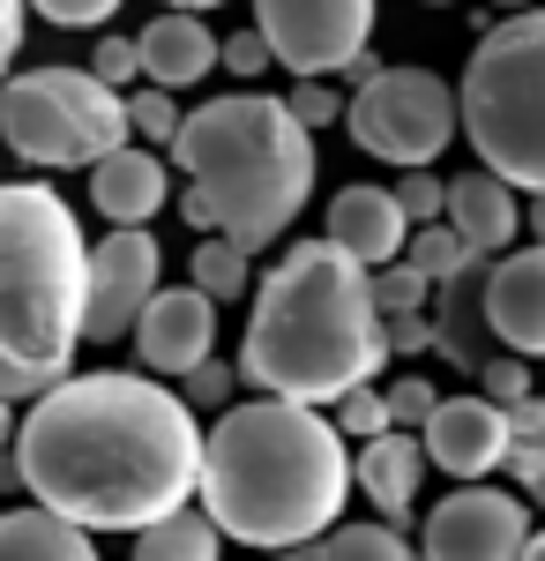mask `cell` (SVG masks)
<instances>
[{
    "instance_id": "obj_17",
    "label": "cell",
    "mask_w": 545,
    "mask_h": 561,
    "mask_svg": "<svg viewBox=\"0 0 545 561\" xmlns=\"http://www.w3.org/2000/svg\"><path fill=\"white\" fill-rule=\"evenodd\" d=\"M329 240H344L367 270H381V262L404 255V240H411V210H404L396 187H344V195L329 203Z\"/></svg>"
},
{
    "instance_id": "obj_39",
    "label": "cell",
    "mask_w": 545,
    "mask_h": 561,
    "mask_svg": "<svg viewBox=\"0 0 545 561\" xmlns=\"http://www.w3.org/2000/svg\"><path fill=\"white\" fill-rule=\"evenodd\" d=\"M508 472H515V486L545 510V442H515V449H508Z\"/></svg>"
},
{
    "instance_id": "obj_20",
    "label": "cell",
    "mask_w": 545,
    "mask_h": 561,
    "mask_svg": "<svg viewBox=\"0 0 545 561\" xmlns=\"http://www.w3.org/2000/svg\"><path fill=\"white\" fill-rule=\"evenodd\" d=\"M486 270L494 255H471L463 270L441 277V314H433V352H449L456 367H486Z\"/></svg>"
},
{
    "instance_id": "obj_4",
    "label": "cell",
    "mask_w": 545,
    "mask_h": 561,
    "mask_svg": "<svg viewBox=\"0 0 545 561\" xmlns=\"http://www.w3.org/2000/svg\"><path fill=\"white\" fill-rule=\"evenodd\" d=\"M172 165L217 203V232H232L247 255L277 248L314 195V128L292 98H210L165 142Z\"/></svg>"
},
{
    "instance_id": "obj_34",
    "label": "cell",
    "mask_w": 545,
    "mask_h": 561,
    "mask_svg": "<svg viewBox=\"0 0 545 561\" xmlns=\"http://www.w3.org/2000/svg\"><path fill=\"white\" fill-rule=\"evenodd\" d=\"M45 23H60V31H97V23H113L120 15V0H31Z\"/></svg>"
},
{
    "instance_id": "obj_21",
    "label": "cell",
    "mask_w": 545,
    "mask_h": 561,
    "mask_svg": "<svg viewBox=\"0 0 545 561\" xmlns=\"http://www.w3.org/2000/svg\"><path fill=\"white\" fill-rule=\"evenodd\" d=\"M0 561H97V547L90 524L31 502V510H0Z\"/></svg>"
},
{
    "instance_id": "obj_40",
    "label": "cell",
    "mask_w": 545,
    "mask_h": 561,
    "mask_svg": "<svg viewBox=\"0 0 545 561\" xmlns=\"http://www.w3.org/2000/svg\"><path fill=\"white\" fill-rule=\"evenodd\" d=\"M23 8H31V0H0V83H8V68H15V53H23Z\"/></svg>"
},
{
    "instance_id": "obj_19",
    "label": "cell",
    "mask_w": 545,
    "mask_h": 561,
    "mask_svg": "<svg viewBox=\"0 0 545 561\" xmlns=\"http://www.w3.org/2000/svg\"><path fill=\"white\" fill-rule=\"evenodd\" d=\"M449 225L463 232V248H478V255H508V248H515V232H523L515 180H501L494 165H486V173L449 180Z\"/></svg>"
},
{
    "instance_id": "obj_26",
    "label": "cell",
    "mask_w": 545,
    "mask_h": 561,
    "mask_svg": "<svg viewBox=\"0 0 545 561\" xmlns=\"http://www.w3.org/2000/svg\"><path fill=\"white\" fill-rule=\"evenodd\" d=\"M433 293H441V285H433L426 270H411L404 255L374 270V300H381V314H411V307H426Z\"/></svg>"
},
{
    "instance_id": "obj_24",
    "label": "cell",
    "mask_w": 545,
    "mask_h": 561,
    "mask_svg": "<svg viewBox=\"0 0 545 561\" xmlns=\"http://www.w3.org/2000/svg\"><path fill=\"white\" fill-rule=\"evenodd\" d=\"M187 262H195V285H202L217 307L240 300V293H247V277H254V255L232 240V232H202V248H195Z\"/></svg>"
},
{
    "instance_id": "obj_44",
    "label": "cell",
    "mask_w": 545,
    "mask_h": 561,
    "mask_svg": "<svg viewBox=\"0 0 545 561\" xmlns=\"http://www.w3.org/2000/svg\"><path fill=\"white\" fill-rule=\"evenodd\" d=\"M15 427H23V420H15V404L0 397V449H15Z\"/></svg>"
},
{
    "instance_id": "obj_7",
    "label": "cell",
    "mask_w": 545,
    "mask_h": 561,
    "mask_svg": "<svg viewBox=\"0 0 545 561\" xmlns=\"http://www.w3.org/2000/svg\"><path fill=\"white\" fill-rule=\"evenodd\" d=\"M0 142L38 173H90L105 150L135 142L127 98L97 68H31L0 83Z\"/></svg>"
},
{
    "instance_id": "obj_41",
    "label": "cell",
    "mask_w": 545,
    "mask_h": 561,
    "mask_svg": "<svg viewBox=\"0 0 545 561\" xmlns=\"http://www.w3.org/2000/svg\"><path fill=\"white\" fill-rule=\"evenodd\" d=\"M508 434H515V442H545V397L508 404Z\"/></svg>"
},
{
    "instance_id": "obj_16",
    "label": "cell",
    "mask_w": 545,
    "mask_h": 561,
    "mask_svg": "<svg viewBox=\"0 0 545 561\" xmlns=\"http://www.w3.org/2000/svg\"><path fill=\"white\" fill-rule=\"evenodd\" d=\"M135 45H142V83H165V90L202 83L217 60H224V38H217L195 8H165L158 23H142Z\"/></svg>"
},
{
    "instance_id": "obj_13",
    "label": "cell",
    "mask_w": 545,
    "mask_h": 561,
    "mask_svg": "<svg viewBox=\"0 0 545 561\" xmlns=\"http://www.w3.org/2000/svg\"><path fill=\"white\" fill-rule=\"evenodd\" d=\"M127 337L150 375H195L217 345V300L202 285H158V300L142 307V322Z\"/></svg>"
},
{
    "instance_id": "obj_42",
    "label": "cell",
    "mask_w": 545,
    "mask_h": 561,
    "mask_svg": "<svg viewBox=\"0 0 545 561\" xmlns=\"http://www.w3.org/2000/svg\"><path fill=\"white\" fill-rule=\"evenodd\" d=\"M179 217H187L195 232H217V203L202 195V187H195V180H187V195H179Z\"/></svg>"
},
{
    "instance_id": "obj_30",
    "label": "cell",
    "mask_w": 545,
    "mask_h": 561,
    "mask_svg": "<svg viewBox=\"0 0 545 561\" xmlns=\"http://www.w3.org/2000/svg\"><path fill=\"white\" fill-rule=\"evenodd\" d=\"M53 382H60V367H31V359L0 352V397H8V404H38Z\"/></svg>"
},
{
    "instance_id": "obj_15",
    "label": "cell",
    "mask_w": 545,
    "mask_h": 561,
    "mask_svg": "<svg viewBox=\"0 0 545 561\" xmlns=\"http://www.w3.org/2000/svg\"><path fill=\"white\" fill-rule=\"evenodd\" d=\"M351 479H359V494H367L389 524H411V502H419V479H426L419 427L367 434V442H359V457H351Z\"/></svg>"
},
{
    "instance_id": "obj_29",
    "label": "cell",
    "mask_w": 545,
    "mask_h": 561,
    "mask_svg": "<svg viewBox=\"0 0 545 561\" xmlns=\"http://www.w3.org/2000/svg\"><path fill=\"white\" fill-rule=\"evenodd\" d=\"M396 195H404L411 225H433V217H449V180H433V165H411Z\"/></svg>"
},
{
    "instance_id": "obj_43",
    "label": "cell",
    "mask_w": 545,
    "mask_h": 561,
    "mask_svg": "<svg viewBox=\"0 0 545 561\" xmlns=\"http://www.w3.org/2000/svg\"><path fill=\"white\" fill-rule=\"evenodd\" d=\"M15 486H23V457H15V449H0V494H15Z\"/></svg>"
},
{
    "instance_id": "obj_49",
    "label": "cell",
    "mask_w": 545,
    "mask_h": 561,
    "mask_svg": "<svg viewBox=\"0 0 545 561\" xmlns=\"http://www.w3.org/2000/svg\"><path fill=\"white\" fill-rule=\"evenodd\" d=\"M494 8H508V15H515V8H538V0H494Z\"/></svg>"
},
{
    "instance_id": "obj_27",
    "label": "cell",
    "mask_w": 545,
    "mask_h": 561,
    "mask_svg": "<svg viewBox=\"0 0 545 561\" xmlns=\"http://www.w3.org/2000/svg\"><path fill=\"white\" fill-rule=\"evenodd\" d=\"M329 412H336V427H344V442H367V434L396 427V420H389V397H381L374 382H351V389L329 404Z\"/></svg>"
},
{
    "instance_id": "obj_11",
    "label": "cell",
    "mask_w": 545,
    "mask_h": 561,
    "mask_svg": "<svg viewBox=\"0 0 545 561\" xmlns=\"http://www.w3.org/2000/svg\"><path fill=\"white\" fill-rule=\"evenodd\" d=\"M531 539V494H501L463 479L426 517V561H523Z\"/></svg>"
},
{
    "instance_id": "obj_3",
    "label": "cell",
    "mask_w": 545,
    "mask_h": 561,
    "mask_svg": "<svg viewBox=\"0 0 545 561\" xmlns=\"http://www.w3.org/2000/svg\"><path fill=\"white\" fill-rule=\"evenodd\" d=\"M381 367H389V314L374 300V270L344 240H292L254 293L240 382L292 404H336L351 382H374Z\"/></svg>"
},
{
    "instance_id": "obj_35",
    "label": "cell",
    "mask_w": 545,
    "mask_h": 561,
    "mask_svg": "<svg viewBox=\"0 0 545 561\" xmlns=\"http://www.w3.org/2000/svg\"><path fill=\"white\" fill-rule=\"evenodd\" d=\"M232 389H240V375H232L224 359H202V367L187 375V404H195V412H224V404H232Z\"/></svg>"
},
{
    "instance_id": "obj_22",
    "label": "cell",
    "mask_w": 545,
    "mask_h": 561,
    "mask_svg": "<svg viewBox=\"0 0 545 561\" xmlns=\"http://www.w3.org/2000/svg\"><path fill=\"white\" fill-rule=\"evenodd\" d=\"M217 554H224V531H217L210 510H172V517L135 531L127 561H217Z\"/></svg>"
},
{
    "instance_id": "obj_36",
    "label": "cell",
    "mask_w": 545,
    "mask_h": 561,
    "mask_svg": "<svg viewBox=\"0 0 545 561\" xmlns=\"http://www.w3.org/2000/svg\"><path fill=\"white\" fill-rule=\"evenodd\" d=\"M90 68H97L113 90H120V83H142V45H135V38H97Z\"/></svg>"
},
{
    "instance_id": "obj_18",
    "label": "cell",
    "mask_w": 545,
    "mask_h": 561,
    "mask_svg": "<svg viewBox=\"0 0 545 561\" xmlns=\"http://www.w3.org/2000/svg\"><path fill=\"white\" fill-rule=\"evenodd\" d=\"M90 203L105 210V225H150L165 210V158L142 150V142H120L90 165Z\"/></svg>"
},
{
    "instance_id": "obj_25",
    "label": "cell",
    "mask_w": 545,
    "mask_h": 561,
    "mask_svg": "<svg viewBox=\"0 0 545 561\" xmlns=\"http://www.w3.org/2000/svg\"><path fill=\"white\" fill-rule=\"evenodd\" d=\"M471 255H478V248H463V232L449 225V217H433V225H411V240H404V262H411V270H426L433 285H441L449 270H463Z\"/></svg>"
},
{
    "instance_id": "obj_48",
    "label": "cell",
    "mask_w": 545,
    "mask_h": 561,
    "mask_svg": "<svg viewBox=\"0 0 545 561\" xmlns=\"http://www.w3.org/2000/svg\"><path fill=\"white\" fill-rule=\"evenodd\" d=\"M165 8H195V15H202V8H217V0H165Z\"/></svg>"
},
{
    "instance_id": "obj_37",
    "label": "cell",
    "mask_w": 545,
    "mask_h": 561,
    "mask_svg": "<svg viewBox=\"0 0 545 561\" xmlns=\"http://www.w3.org/2000/svg\"><path fill=\"white\" fill-rule=\"evenodd\" d=\"M292 113L306 121V128H329V121H344V98H336L322 76H299L292 83Z\"/></svg>"
},
{
    "instance_id": "obj_9",
    "label": "cell",
    "mask_w": 545,
    "mask_h": 561,
    "mask_svg": "<svg viewBox=\"0 0 545 561\" xmlns=\"http://www.w3.org/2000/svg\"><path fill=\"white\" fill-rule=\"evenodd\" d=\"M254 23L292 76H344L374 45V0H254Z\"/></svg>"
},
{
    "instance_id": "obj_2",
    "label": "cell",
    "mask_w": 545,
    "mask_h": 561,
    "mask_svg": "<svg viewBox=\"0 0 545 561\" xmlns=\"http://www.w3.org/2000/svg\"><path fill=\"white\" fill-rule=\"evenodd\" d=\"M351 494V449L344 427L322 420V404L292 397H254L224 404L202 442V510L240 547H314Z\"/></svg>"
},
{
    "instance_id": "obj_46",
    "label": "cell",
    "mask_w": 545,
    "mask_h": 561,
    "mask_svg": "<svg viewBox=\"0 0 545 561\" xmlns=\"http://www.w3.org/2000/svg\"><path fill=\"white\" fill-rule=\"evenodd\" d=\"M523 561H545V531H531V539H523Z\"/></svg>"
},
{
    "instance_id": "obj_8",
    "label": "cell",
    "mask_w": 545,
    "mask_h": 561,
    "mask_svg": "<svg viewBox=\"0 0 545 561\" xmlns=\"http://www.w3.org/2000/svg\"><path fill=\"white\" fill-rule=\"evenodd\" d=\"M344 121H351V142L381 158V165H396V173H411V165H433L463 128V98L433 68H374L359 98L344 105Z\"/></svg>"
},
{
    "instance_id": "obj_6",
    "label": "cell",
    "mask_w": 545,
    "mask_h": 561,
    "mask_svg": "<svg viewBox=\"0 0 545 561\" xmlns=\"http://www.w3.org/2000/svg\"><path fill=\"white\" fill-rule=\"evenodd\" d=\"M456 98L478 165H494L523 195H538L545 187V8H515L508 23H486Z\"/></svg>"
},
{
    "instance_id": "obj_14",
    "label": "cell",
    "mask_w": 545,
    "mask_h": 561,
    "mask_svg": "<svg viewBox=\"0 0 545 561\" xmlns=\"http://www.w3.org/2000/svg\"><path fill=\"white\" fill-rule=\"evenodd\" d=\"M486 330L523 359H545V240L508 248L486 270Z\"/></svg>"
},
{
    "instance_id": "obj_31",
    "label": "cell",
    "mask_w": 545,
    "mask_h": 561,
    "mask_svg": "<svg viewBox=\"0 0 545 561\" xmlns=\"http://www.w3.org/2000/svg\"><path fill=\"white\" fill-rule=\"evenodd\" d=\"M381 397H389V420H396V427H426V420H433V404H441V389H433V382H419V375L389 382Z\"/></svg>"
},
{
    "instance_id": "obj_1",
    "label": "cell",
    "mask_w": 545,
    "mask_h": 561,
    "mask_svg": "<svg viewBox=\"0 0 545 561\" xmlns=\"http://www.w3.org/2000/svg\"><path fill=\"white\" fill-rule=\"evenodd\" d=\"M202 442L195 404L142 375H60L15 427L23 494L90 524V531H142L202 494Z\"/></svg>"
},
{
    "instance_id": "obj_33",
    "label": "cell",
    "mask_w": 545,
    "mask_h": 561,
    "mask_svg": "<svg viewBox=\"0 0 545 561\" xmlns=\"http://www.w3.org/2000/svg\"><path fill=\"white\" fill-rule=\"evenodd\" d=\"M478 375H486V397H494V404H523V397H531V359H523V352L486 359Z\"/></svg>"
},
{
    "instance_id": "obj_23",
    "label": "cell",
    "mask_w": 545,
    "mask_h": 561,
    "mask_svg": "<svg viewBox=\"0 0 545 561\" xmlns=\"http://www.w3.org/2000/svg\"><path fill=\"white\" fill-rule=\"evenodd\" d=\"M314 561H411V539L396 524H329L314 539Z\"/></svg>"
},
{
    "instance_id": "obj_5",
    "label": "cell",
    "mask_w": 545,
    "mask_h": 561,
    "mask_svg": "<svg viewBox=\"0 0 545 561\" xmlns=\"http://www.w3.org/2000/svg\"><path fill=\"white\" fill-rule=\"evenodd\" d=\"M83 293H90V248L76 210L38 187H0V352L31 367H76L83 345Z\"/></svg>"
},
{
    "instance_id": "obj_50",
    "label": "cell",
    "mask_w": 545,
    "mask_h": 561,
    "mask_svg": "<svg viewBox=\"0 0 545 561\" xmlns=\"http://www.w3.org/2000/svg\"><path fill=\"white\" fill-rule=\"evenodd\" d=\"M426 8H449V0H426Z\"/></svg>"
},
{
    "instance_id": "obj_38",
    "label": "cell",
    "mask_w": 545,
    "mask_h": 561,
    "mask_svg": "<svg viewBox=\"0 0 545 561\" xmlns=\"http://www.w3.org/2000/svg\"><path fill=\"white\" fill-rule=\"evenodd\" d=\"M433 352V314L411 307V314H389V359H419Z\"/></svg>"
},
{
    "instance_id": "obj_28",
    "label": "cell",
    "mask_w": 545,
    "mask_h": 561,
    "mask_svg": "<svg viewBox=\"0 0 545 561\" xmlns=\"http://www.w3.org/2000/svg\"><path fill=\"white\" fill-rule=\"evenodd\" d=\"M127 121H135V135H142V142H172L187 113L172 105V90H165V83H142L135 98H127Z\"/></svg>"
},
{
    "instance_id": "obj_32",
    "label": "cell",
    "mask_w": 545,
    "mask_h": 561,
    "mask_svg": "<svg viewBox=\"0 0 545 561\" xmlns=\"http://www.w3.org/2000/svg\"><path fill=\"white\" fill-rule=\"evenodd\" d=\"M217 68H232L240 83L269 76V68H277V53H269V38H262V23H254V31H232V38H224V60H217Z\"/></svg>"
},
{
    "instance_id": "obj_12",
    "label": "cell",
    "mask_w": 545,
    "mask_h": 561,
    "mask_svg": "<svg viewBox=\"0 0 545 561\" xmlns=\"http://www.w3.org/2000/svg\"><path fill=\"white\" fill-rule=\"evenodd\" d=\"M426 442V465L449 479H486L508 465V449H515V434H508V404L494 397H441L433 404V420L419 427Z\"/></svg>"
},
{
    "instance_id": "obj_10",
    "label": "cell",
    "mask_w": 545,
    "mask_h": 561,
    "mask_svg": "<svg viewBox=\"0 0 545 561\" xmlns=\"http://www.w3.org/2000/svg\"><path fill=\"white\" fill-rule=\"evenodd\" d=\"M165 255L150 240V225H113L90 248V293H83V345H113L142 322V307L158 300Z\"/></svg>"
},
{
    "instance_id": "obj_47",
    "label": "cell",
    "mask_w": 545,
    "mask_h": 561,
    "mask_svg": "<svg viewBox=\"0 0 545 561\" xmlns=\"http://www.w3.org/2000/svg\"><path fill=\"white\" fill-rule=\"evenodd\" d=\"M277 561H314V547H277Z\"/></svg>"
},
{
    "instance_id": "obj_45",
    "label": "cell",
    "mask_w": 545,
    "mask_h": 561,
    "mask_svg": "<svg viewBox=\"0 0 545 561\" xmlns=\"http://www.w3.org/2000/svg\"><path fill=\"white\" fill-rule=\"evenodd\" d=\"M531 240H545V187L531 195Z\"/></svg>"
}]
</instances>
